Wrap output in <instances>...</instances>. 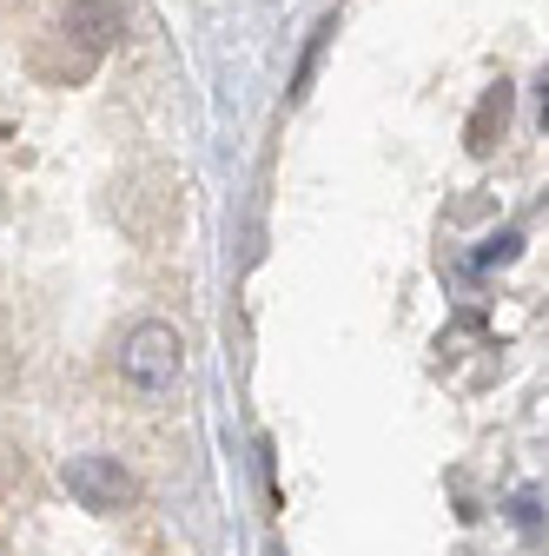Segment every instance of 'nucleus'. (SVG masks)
Listing matches in <instances>:
<instances>
[{"label": "nucleus", "instance_id": "7ed1b4c3", "mask_svg": "<svg viewBox=\"0 0 549 556\" xmlns=\"http://www.w3.org/2000/svg\"><path fill=\"white\" fill-rule=\"evenodd\" d=\"M60 27H66V40H80V47L106 53V47L126 34V8H119V0H74Z\"/></svg>", "mask_w": 549, "mask_h": 556}, {"label": "nucleus", "instance_id": "20e7f679", "mask_svg": "<svg viewBox=\"0 0 549 556\" xmlns=\"http://www.w3.org/2000/svg\"><path fill=\"white\" fill-rule=\"evenodd\" d=\"M503 132H510V87L497 80L484 100H476V113H470V126H463V147H470V153H490Z\"/></svg>", "mask_w": 549, "mask_h": 556}, {"label": "nucleus", "instance_id": "f03ea898", "mask_svg": "<svg viewBox=\"0 0 549 556\" xmlns=\"http://www.w3.org/2000/svg\"><path fill=\"white\" fill-rule=\"evenodd\" d=\"M66 491H74L87 510L113 517V510H126L132 497H140V483H132V470H126L119 457H100V451H87V457H74V464H66Z\"/></svg>", "mask_w": 549, "mask_h": 556}, {"label": "nucleus", "instance_id": "39448f33", "mask_svg": "<svg viewBox=\"0 0 549 556\" xmlns=\"http://www.w3.org/2000/svg\"><path fill=\"white\" fill-rule=\"evenodd\" d=\"M331 34H337L331 21L311 34V47H305V60H298V80H292V93H305V87H311V74H318V53H324V40H331Z\"/></svg>", "mask_w": 549, "mask_h": 556}, {"label": "nucleus", "instance_id": "0eeeda50", "mask_svg": "<svg viewBox=\"0 0 549 556\" xmlns=\"http://www.w3.org/2000/svg\"><path fill=\"white\" fill-rule=\"evenodd\" d=\"M542 126H549V87H542Z\"/></svg>", "mask_w": 549, "mask_h": 556}, {"label": "nucleus", "instance_id": "f257e3e1", "mask_svg": "<svg viewBox=\"0 0 549 556\" xmlns=\"http://www.w3.org/2000/svg\"><path fill=\"white\" fill-rule=\"evenodd\" d=\"M119 371L140 384V391H173L179 378V331L173 325H132L126 344H119Z\"/></svg>", "mask_w": 549, "mask_h": 556}, {"label": "nucleus", "instance_id": "423d86ee", "mask_svg": "<svg viewBox=\"0 0 549 556\" xmlns=\"http://www.w3.org/2000/svg\"><path fill=\"white\" fill-rule=\"evenodd\" d=\"M516 232H497V239H484V252H476V258H484V265H503V258H516Z\"/></svg>", "mask_w": 549, "mask_h": 556}]
</instances>
